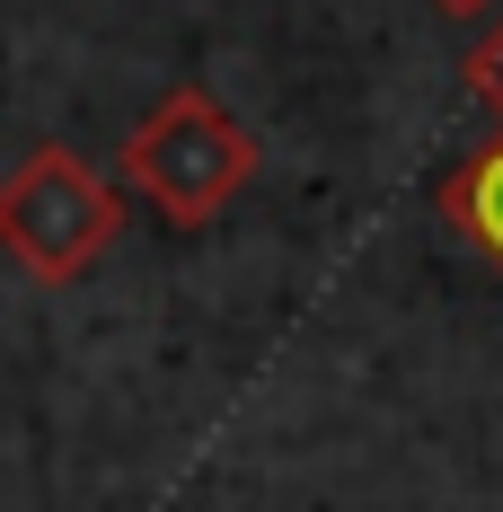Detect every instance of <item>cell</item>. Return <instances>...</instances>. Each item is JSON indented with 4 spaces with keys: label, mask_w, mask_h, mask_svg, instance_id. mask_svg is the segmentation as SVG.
<instances>
[{
    "label": "cell",
    "mask_w": 503,
    "mask_h": 512,
    "mask_svg": "<svg viewBox=\"0 0 503 512\" xmlns=\"http://www.w3.org/2000/svg\"><path fill=\"white\" fill-rule=\"evenodd\" d=\"M124 230V195L106 186L80 151H27L0 177V248L18 256L36 283H80Z\"/></svg>",
    "instance_id": "7a4b0ae2"
},
{
    "label": "cell",
    "mask_w": 503,
    "mask_h": 512,
    "mask_svg": "<svg viewBox=\"0 0 503 512\" xmlns=\"http://www.w3.org/2000/svg\"><path fill=\"white\" fill-rule=\"evenodd\" d=\"M124 177L151 195L177 230H195L256 177V133L212 89H168L124 142Z\"/></svg>",
    "instance_id": "6da1fadb"
},
{
    "label": "cell",
    "mask_w": 503,
    "mask_h": 512,
    "mask_svg": "<svg viewBox=\"0 0 503 512\" xmlns=\"http://www.w3.org/2000/svg\"><path fill=\"white\" fill-rule=\"evenodd\" d=\"M433 9H442V18H486L495 0H433Z\"/></svg>",
    "instance_id": "5b68a950"
},
{
    "label": "cell",
    "mask_w": 503,
    "mask_h": 512,
    "mask_svg": "<svg viewBox=\"0 0 503 512\" xmlns=\"http://www.w3.org/2000/svg\"><path fill=\"white\" fill-rule=\"evenodd\" d=\"M442 212H451V230L486 256V265H503V133L442 177Z\"/></svg>",
    "instance_id": "3957f363"
},
{
    "label": "cell",
    "mask_w": 503,
    "mask_h": 512,
    "mask_svg": "<svg viewBox=\"0 0 503 512\" xmlns=\"http://www.w3.org/2000/svg\"><path fill=\"white\" fill-rule=\"evenodd\" d=\"M468 89H477V106H495V115H503V27L477 36V53H468Z\"/></svg>",
    "instance_id": "277c9868"
}]
</instances>
